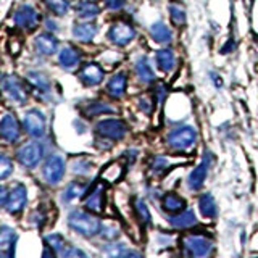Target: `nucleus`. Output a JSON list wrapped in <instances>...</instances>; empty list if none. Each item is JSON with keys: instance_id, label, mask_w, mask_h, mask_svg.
Masks as SVG:
<instances>
[{"instance_id": "15", "label": "nucleus", "mask_w": 258, "mask_h": 258, "mask_svg": "<svg viewBox=\"0 0 258 258\" xmlns=\"http://www.w3.org/2000/svg\"><path fill=\"white\" fill-rule=\"evenodd\" d=\"M34 47L37 53L40 55H53L56 52V47H58V42L56 39L48 34V32H44V34H39L34 40Z\"/></svg>"}, {"instance_id": "5", "label": "nucleus", "mask_w": 258, "mask_h": 258, "mask_svg": "<svg viewBox=\"0 0 258 258\" xmlns=\"http://www.w3.org/2000/svg\"><path fill=\"white\" fill-rule=\"evenodd\" d=\"M64 168L67 166H64V160L61 157H58V155L48 157L44 168H42V176H44L45 182L50 185L58 184L64 176Z\"/></svg>"}, {"instance_id": "26", "label": "nucleus", "mask_w": 258, "mask_h": 258, "mask_svg": "<svg viewBox=\"0 0 258 258\" xmlns=\"http://www.w3.org/2000/svg\"><path fill=\"white\" fill-rule=\"evenodd\" d=\"M84 192H86V184L75 181V182L68 184V187L63 190L61 200H63V202H73L75 199H78V197L83 196Z\"/></svg>"}, {"instance_id": "4", "label": "nucleus", "mask_w": 258, "mask_h": 258, "mask_svg": "<svg viewBox=\"0 0 258 258\" xmlns=\"http://www.w3.org/2000/svg\"><path fill=\"white\" fill-rule=\"evenodd\" d=\"M23 126L31 137H42L45 134V116L39 110L32 108L24 113L23 118Z\"/></svg>"}, {"instance_id": "21", "label": "nucleus", "mask_w": 258, "mask_h": 258, "mask_svg": "<svg viewBox=\"0 0 258 258\" xmlns=\"http://www.w3.org/2000/svg\"><path fill=\"white\" fill-rule=\"evenodd\" d=\"M97 34V26L92 23H83V24H76L75 29H73V36H75L81 42H89L92 40Z\"/></svg>"}, {"instance_id": "25", "label": "nucleus", "mask_w": 258, "mask_h": 258, "mask_svg": "<svg viewBox=\"0 0 258 258\" xmlns=\"http://www.w3.org/2000/svg\"><path fill=\"white\" fill-rule=\"evenodd\" d=\"M150 34L160 44H168L169 40H171V37H173L171 29H169L165 23H155V24H153L152 29H150Z\"/></svg>"}, {"instance_id": "9", "label": "nucleus", "mask_w": 258, "mask_h": 258, "mask_svg": "<svg viewBox=\"0 0 258 258\" xmlns=\"http://www.w3.org/2000/svg\"><path fill=\"white\" fill-rule=\"evenodd\" d=\"M182 247L185 248V253L192 256H205L212 252V242L204 236H197V234H189L182 240Z\"/></svg>"}, {"instance_id": "16", "label": "nucleus", "mask_w": 258, "mask_h": 258, "mask_svg": "<svg viewBox=\"0 0 258 258\" xmlns=\"http://www.w3.org/2000/svg\"><path fill=\"white\" fill-rule=\"evenodd\" d=\"M16 242L15 229L8 226H0V255H12Z\"/></svg>"}, {"instance_id": "1", "label": "nucleus", "mask_w": 258, "mask_h": 258, "mask_svg": "<svg viewBox=\"0 0 258 258\" xmlns=\"http://www.w3.org/2000/svg\"><path fill=\"white\" fill-rule=\"evenodd\" d=\"M68 226L73 231H76L78 234L86 237H92L95 234H99L102 229L100 221L94 215L83 212V210H75V212L70 213Z\"/></svg>"}, {"instance_id": "38", "label": "nucleus", "mask_w": 258, "mask_h": 258, "mask_svg": "<svg viewBox=\"0 0 258 258\" xmlns=\"http://www.w3.org/2000/svg\"><path fill=\"white\" fill-rule=\"evenodd\" d=\"M100 232H102V237L108 239V240L118 237V229L113 228V226H103V228L100 229Z\"/></svg>"}, {"instance_id": "2", "label": "nucleus", "mask_w": 258, "mask_h": 258, "mask_svg": "<svg viewBox=\"0 0 258 258\" xmlns=\"http://www.w3.org/2000/svg\"><path fill=\"white\" fill-rule=\"evenodd\" d=\"M196 139H197V134L190 126H181L169 133L168 144H169V147H173L174 150H187L194 147Z\"/></svg>"}, {"instance_id": "12", "label": "nucleus", "mask_w": 258, "mask_h": 258, "mask_svg": "<svg viewBox=\"0 0 258 258\" xmlns=\"http://www.w3.org/2000/svg\"><path fill=\"white\" fill-rule=\"evenodd\" d=\"M28 202V190L23 184H15L13 189L8 192V200H7V210L12 215H18L23 212V208L26 207Z\"/></svg>"}, {"instance_id": "28", "label": "nucleus", "mask_w": 258, "mask_h": 258, "mask_svg": "<svg viewBox=\"0 0 258 258\" xmlns=\"http://www.w3.org/2000/svg\"><path fill=\"white\" fill-rule=\"evenodd\" d=\"M199 208H200L202 215L207 216V218H213L216 215V204H215V200L210 194H205V196L200 197Z\"/></svg>"}, {"instance_id": "29", "label": "nucleus", "mask_w": 258, "mask_h": 258, "mask_svg": "<svg viewBox=\"0 0 258 258\" xmlns=\"http://www.w3.org/2000/svg\"><path fill=\"white\" fill-rule=\"evenodd\" d=\"M157 64L163 71H171V68L174 67V55H173V52L168 50V48L158 50L157 52Z\"/></svg>"}, {"instance_id": "11", "label": "nucleus", "mask_w": 258, "mask_h": 258, "mask_svg": "<svg viewBox=\"0 0 258 258\" xmlns=\"http://www.w3.org/2000/svg\"><path fill=\"white\" fill-rule=\"evenodd\" d=\"M21 136V127L16 116L13 113H5V115L0 118V137L5 142H16Z\"/></svg>"}, {"instance_id": "24", "label": "nucleus", "mask_w": 258, "mask_h": 258, "mask_svg": "<svg viewBox=\"0 0 258 258\" xmlns=\"http://www.w3.org/2000/svg\"><path fill=\"white\" fill-rule=\"evenodd\" d=\"M205 177H207V165H205V163H202L199 168L194 169V171L190 173V176H189V179H187L189 189H190V190H197V189H200L202 185H204Z\"/></svg>"}, {"instance_id": "7", "label": "nucleus", "mask_w": 258, "mask_h": 258, "mask_svg": "<svg viewBox=\"0 0 258 258\" xmlns=\"http://www.w3.org/2000/svg\"><path fill=\"white\" fill-rule=\"evenodd\" d=\"M126 131H127L126 124L121 119H116V118L103 119L97 124V133H99L102 137H105V139H111V141L123 139Z\"/></svg>"}, {"instance_id": "18", "label": "nucleus", "mask_w": 258, "mask_h": 258, "mask_svg": "<svg viewBox=\"0 0 258 258\" xmlns=\"http://www.w3.org/2000/svg\"><path fill=\"white\" fill-rule=\"evenodd\" d=\"M169 223L177 229H187L190 226L196 224L197 220H196V215H194L192 210H184V212H181L179 215L169 216Z\"/></svg>"}, {"instance_id": "13", "label": "nucleus", "mask_w": 258, "mask_h": 258, "mask_svg": "<svg viewBox=\"0 0 258 258\" xmlns=\"http://www.w3.org/2000/svg\"><path fill=\"white\" fill-rule=\"evenodd\" d=\"M79 79L86 86H97L103 81V70L97 63H86L79 71Z\"/></svg>"}, {"instance_id": "20", "label": "nucleus", "mask_w": 258, "mask_h": 258, "mask_svg": "<svg viewBox=\"0 0 258 258\" xmlns=\"http://www.w3.org/2000/svg\"><path fill=\"white\" fill-rule=\"evenodd\" d=\"M161 207H163V210H166V212H171V213L182 212L185 208V200L177 196V194L169 192L163 197V200H161Z\"/></svg>"}, {"instance_id": "8", "label": "nucleus", "mask_w": 258, "mask_h": 258, "mask_svg": "<svg viewBox=\"0 0 258 258\" xmlns=\"http://www.w3.org/2000/svg\"><path fill=\"white\" fill-rule=\"evenodd\" d=\"M136 36V31L133 28V24L124 23V21H118L115 24H111V28L108 29V39L111 40L115 45L124 47L127 45Z\"/></svg>"}, {"instance_id": "34", "label": "nucleus", "mask_w": 258, "mask_h": 258, "mask_svg": "<svg viewBox=\"0 0 258 258\" xmlns=\"http://www.w3.org/2000/svg\"><path fill=\"white\" fill-rule=\"evenodd\" d=\"M119 171H121V166L116 165V163H113V165L107 166V169L102 173V177L105 181H108V182H115L119 177Z\"/></svg>"}, {"instance_id": "19", "label": "nucleus", "mask_w": 258, "mask_h": 258, "mask_svg": "<svg viewBox=\"0 0 258 258\" xmlns=\"http://www.w3.org/2000/svg\"><path fill=\"white\" fill-rule=\"evenodd\" d=\"M86 207L91 212L99 213L103 210V185H97L86 199Z\"/></svg>"}, {"instance_id": "3", "label": "nucleus", "mask_w": 258, "mask_h": 258, "mask_svg": "<svg viewBox=\"0 0 258 258\" xmlns=\"http://www.w3.org/2000/svg\"><path fill=\"white\" fill-rule=\"evenodd\" d=\"M44 157V149L39 142H29L24 144L16 152V158L18 161L26 168H36L40 160Z\"/></svg>"}, {"instance_id": "32", "label": "nucleus", "mask_w": 258, "mask_h": 258, "mask_svg": "<svg viewBox=\"0 0 258 258\" xmlns=\"http://www.w3.org/2000/svg\"><path fill=\"white\" fill-rule=\"evenodd\" d=\"M13 171V161L10 160V157L0 153V179H5L7 176H10Z\"/></svg>"}, {"instance_id": "39", "label": "nucleus", "mask_w": 258, "mask_h": 258, "mask_svg": "<svg viewBox=\"0 0 258 258\" xmlns=\"http://www.w3.org/2000/svg\"><path fill=\"white\" fill-rule=\"evenodd\" d=\"M126 4V0H105V5H107L110 10H119L123 8Z\"/></svg>"}, {"instance_id": "14", "label": "nucleus", "mask_w": 258, "mask_h": 258, "mask_svg": "<svg viewBox=\"0 0 258 258\" xmlns=\"http://www.w3.org/2000/svg\"><path fill=\"white\" fill-rule=\"evenodd\" d=\"M58 61H60L61 67L67 68V70L76 68V67H79V63H81V52L78 50V48L71 47V45L63 47L60 50V53H58Z\"/></svg>"}, {"instance_id": "23", "label": "nucleus", "mask_w": 258, "mask_h": 258, "mask_svg": "<svg viewBox=\"0 0 258 258\" xmlns=\"http://www.w3.org/2000/svg\"><path fill=\"white\" fill-rule=\"evenodd\" d=\"M99 7H97L95 0H83L79 2L76 7V13L79 18H84V20H91L94 16L99 15Z\"/></svg>"}, {"instance_id": "35", "label": "nucleus", "mask_w": 258, "mask_h": 258, "mask_svg": "<svg viewBox=\"0 0 258 258\" xmlns=\"http://www.w3.org/2000/svg\"><path fill=\"white\" fill-rule=\"evenodd\" d=\"M169 16H171V21L174 24H182L185 20V13L182 12V8L177 7V5H173L171 8H169Z\"/></svg>"}, {"instance_id": "33", "label": "nucleus", "mask_w": 258, "mask_h": 258, "mask_svg": "<svg viewBox=\"0 0 258 258\" xmlns=\"http://www.w3.org/2000/svg\"><path fill=\"white\" fill-rule=\"evenodd\" d=\"M64 245H67V242H64L60 234H52V236L47 237V247H50L56 253H60Z\"/></svg>"}, {"instance_id": "31", "label": "nucleus", "mask_w": 258, "mask_h": 258, "mask_svg": "<svg viewBox=\"0 0 258 258\" xmlns=\"http://www.w3.org/2000/svg\"><path fill=\"white\" fill-rule=\"evenodd\" d=\"M111 111H113V108L105 102H92V103L87 105L86 115L87 116H99V115H102V113H111Z\"/></svg>"}, {"instance_id": "6", "label": "nucleus", "mask_w": 258, "mask_h": 258, "mask_svg": "<svg viewBox=\"0 0 258 258\" xmlns=\"http://www.w3.org/2000/svg\"><path fill=\"white\" fill-rule=\"evenodd\" d=\"M13 21L16 24V28H20L23 31H32L37 28V24L40 21V15L32 7L23 5L20 10L15 12Z\"/></svg>"}, {"instance_id": "36", "label": "nucleus", "mask_w": 258, "mask_h": 258, "mask_svg": "<svg viewBox=\"0 0 258 258\" xmlns=\"http://www.w3.org/2000/svg\"><path fill=\"white\" fill-rule=\"evenodd\" d=\"M136 210H137V213H139V216H141V221H142V223H149L150 215H149L147 205H145L142 200H137V202H136Z\"/></svg>"}, {"instance_id": "40", "label": "nucleus", "mask_w": 258, "mask_h": 258, "mask_svg": "<svg viewBox=\"0 0 258 258\" xmlns=\"http://www.w3.org/2000/svg\"><path fill=\"white\" fill-rule=\"evenodd\" d=\"M7 200H8V190L4 185H0V207L7 205Z\"/></svg>"}, {"instance_id": "17", "label": "nucleus", "mask_w": 258, "mask_h": 258, "mask_svg": "<svg viewBox=\"0 0 258 258\" xmlns=\"http://www.w3.org/2000/svg\"><path fill=\"white\" fill-rule=\"evenodd\" d=\"M126 86H127V79L123 73H119V75H115L107 84V92L108 95H111L113 99H119V97H123L124 92H126Z\"/></svg>"}, {"instance_id": "10", "label": "nucleus", "mask_w": 258, "mask_h": 258, "mask_svg": "<svg viewBox=\"0 0 258 258\" xmlns=\"http://www.w3.org/2000/svg\"><path fill=\"white\" fill-rule=\"evenodd\" d=\"M2 87L5 94L10 97L12 100L18 102V103H24L28 99V91L24 83L16 76H5L2 79Z\"/></svg>"}, {"instance_id": "30", "label": "nucleus", "mask_w": 258, "mask_h": 258, "mask_svg": "<svg viewBox=\"0 0 258 258\" xmlns=\"http://www.w3.org/2000/svg\"><path fill=\"white\" fill-rule=\"evenodd\" d=\"M44 2L48 7V10L53 12L55 15H58V16L67 15L68 10H70L68 0H44Z\"/></svg>"}, {"instance_id": "27", "label": "nucleus", "mask_w": 258, "mask_h": 258, "mask_svg": "<svg viewBox=\"0 0 258 258\" xmlns=\"http://www.w3.org/2000/svg\"><path fill=\"white\" fill-rule=\"evenodd\" d=\"M136 73L144 83H152L155 79V73H153V68L149 64V61L145 58H141L136 63Z\"/></svg>"}, {"instance_id": "22", "label": "nucleus", "mask_w": 258, "mask_h": 258, "mask_svg": "<svg viewBox=\"0 0 258 258\" xmlns=\"http://www.w3.org/2000/svg\"><path fill=\"white\" fill-rule=\"evenodd\" d=\"M28 81H29V84L34 87L37 92H40V95L50 92V83H48V79L42 75V73L31 71L29 75H28Z\"/></svg>"}, {"instance_id": "37", "label": "nucleus", "mask_w": 258, "mask_h": 258, "mask_svg": "<svg viewBox=\"0 0 258 258\" xmlns=\"http://www.w3.org/2000/svg\"><path fill=\"white\" fill-rule=\"evenodd\" d=\"M75 173H81V174H86L91 171V163L86 160V158H79L75 161Z\"/></svg>"}]
</instances>
